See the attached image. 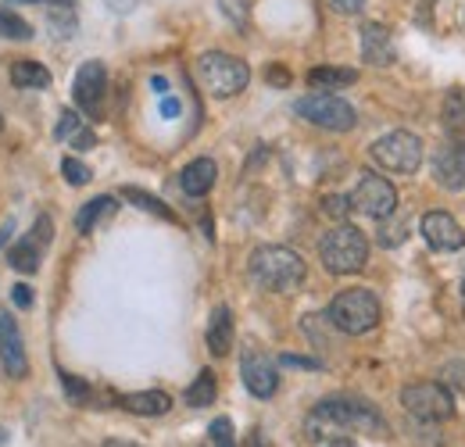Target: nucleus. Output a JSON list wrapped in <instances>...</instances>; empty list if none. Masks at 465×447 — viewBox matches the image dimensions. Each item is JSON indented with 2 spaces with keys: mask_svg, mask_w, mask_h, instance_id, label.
Returning a JSON list of instances; mask_svg holds the SVG:
<instances>
[{
  "mask_svg": "<svg viewBox=\"0 0 465 447\" xmlns=\"http://www.w3.org/2000/svg\"><path fill=\"white\" fill-rule=\"evenodd\" d=\"M304 430H308L312 441H326V437L344 433V430L383 433V430H387V419L380 415L376 404H369V401H361V397H326V401H319V404L308 412Z\"/></svg>",
  "mask_w": 465,
  "mask_h": 447,
  "instance_id": "obj_1",
  "label": "nucleus"
},
{
  "mask_svg": "<svg viewBox=\"0 0 465 447\" xmlns=\"http://www.w3.org/2000/svg\"><path fill=\"white\" fill-rule=\"evenodd\" d=\"M304 258L291 251V247H280V243H269V247H258L251 254V280L258 283L262 290L269 293H291L304 283Z\"/></svg>",
  "mask_w": 465,
  "mask_h": 447,
  "instance_id": "obj_2",
  "label": "nucleus"
},
{
  "mask_svg": "<svg viewBox=\"0 0 465 447\" xmlns=\"http://www.w3.org/2000/svg\"><path fill=\"white\" fill-rule=\"evenodd\" d=\"M319 258L333 276H354L369 262V240L361 229L341 223L319 240Z\"/></svg>",
  "mask_w": 465,
  "mask_h": 447,
  "instance_id": "obj_3",
  "label": "nucleus"
},
{
  "mask_svg": "<svg viewBox=\"0 0 465 447\" xmlns=\"http://www.w3.org/2000/svg\"><path fill=\"white\" fill-rule=\"evenodd\" d=\"M380 315H383V308H380L376 293H369V290H344V293H337L330 301V312H326V319L341 333H351V336L376 330L380 326Z\"/></svg>",
  "mask_w": 465,
  "mask_h": 447,
  "instance_id": "obj_4",
  "label": "nucleus"
},
{
  "mask_svg": "<svg viewBox=\"0 0 465 447\" xmlns=\"http://www.w3.org/2000/svg\"><path fill=\"white\" fill-rule=\"evenodd\" d=\"M197 75L204 83L208 94L215 97H236L247 83H251V68L240 57L226 55V51H208L197 61Z\"/></svg>",
  "mask_w": 465,
  "mask_h": 447,
  "instance_id": "obj_5",
  "label": "nucleus"
},
{
  "mask_svg": "<svg viewBox=\"0 0 465 447\" xmlns=\"http://www.w3.org/2000/svg\"><path fill=\"white\" fill-rule=\"evenodd\" d=\"M293 112L301 114L304 122H312L319 129H330V133H348V129H354V122H358V114H354V108H351L348 101L337 97V94H326V90H315V94L301 97L293 104Z\"/></svg>",
  "mask_w": 465,
  "mask_h": 447,
  "instance_id": "obj_6",
  "label": "nucleus"
},
{
  "mask_svg": "<svg viewBox=\"0 0 465 447\" xmlns=\"http://www.w3.org/2000/svg\"><path fill=\"white\" fill-rule=\"evenodd\" d=\"M372 162L387 172H398V175H411L422 165V140L408 129H394L387 136H380L372 144Z\"/></svg>",
  "mask_w": 465,
  "mask_h": 447,
  "instance_id": "obj_7",
  "label": "nucleus"
},
{
  "mask_svg": "<svg viewBox=\"0 0 465 447\" xmlns=\"http://www.w3.org/2000/svg\"><path fill=\"white\" fill-rule=\"evenodd\" d=\"M401 404L419 422H448L455 415V397L440 383H408L401 391Z\"/></svg>",
  "mask_w": 465,
  "mask_h": 447,
  "instance_id": "obj_8",
  "label": "nucleus"
},
{
  "mask_svg": "<svg viewBox=\"0 0 465 447\" xmlns=\"http://www.w3.org/2000/svg\"><path fill=\"white\" fill-rule=\"evenodd\" d=\"M351 208L369 215V219H391L398 212V190L391 179H383L380 172H365L351 194Z\"/></svg>",
  "mask_w": 465,
  "mask_h": 447,
  "instance_id": "obj_9",
  "label": "nucleus"
},
{
  "mask_svg": "<svg viewBox=\"0 0 465 447\" xmlns=\"http://www.w3.org/2000/svg\"><path fill=\"white\" fill-rule=\"evenodd\" d=\"M104 94H108V68L101 61H86L79 72H75V86H72V97L90 118H97L104 108Z\"/></svg>",
  "mask_w": 465,
  "mask_h": 447,
  "instance_id": "obj_10",
  "label": "nucleus"
},
{
  "mask_svg": "<svg viewBox=\"0 0 465 447\" xmlns=\"http://www.w3.org/2000/svg\"><path fill=\"white\" fill-rule=\"evenodd\" d=\"M51 236H54V223H51V215H40L36 225H33V233L22 240V243H15L11 251H7V262H11V269H18V273H36L40 269V262H44V251H47V243H51Z\"/></svg>",
  "mask_w": 465,
  "mask_h": 447,
  "instance_id": "obj_11",
  "label": "nucleus"
},
{
  "mask_svg": "<svg viewBox=\"0 0 465 447\" xmlns=\"http://www.w3.org/2000/svg\"><path fill=\"white\" fill-rule=\"evenodd\" d=\"M240 372H243V387L254 393V397H272L280 387V372H276V362L269 354H258V351H247L243 362H240Z\"/></svg>",
  "mask_w": 465,
  "mask_h": 447,
  "instance_id": "obj_12",
  "label": "nucleus"
},
{
  "mask_svg": "<svg viewBox=\"0 0 465 447\" xmlns=\"http://www.w3.org/2000/svg\"><path fill=\"white\" fill-rule=\"evenodd\" d=\"M0 362L7 369V376L22 380L29 372V358H25V343H22V330L15 323L11 312H0Z\"/></svg>",
  "mask_w": 465,
  "mask_h": 447,
  "instance_id": "obj_13",
  "label": "nucleus"
},
{
  "mask_svg": "<svg viewBox=\"0 0 465 447\" xmlns=\"http://www.w3.org/2000/svg\"><path fill=\"white\" fill-rule=\"evenodd\" d=\"M419 229H422V240H426L433 251H459L465 243L462 225L455 223L448 212H426Z\"/></svg>",
  "mask_w": 465,
  "mask_h": 447,
  "instance_id": "obj_14",
  "label": "nucleus"
},
{
  "mask_svg": "<svg viewBox=\"0 0 465 447\" xmlns=\"http://www.w3.org/2000/svg\"><path fill=\"white\" fill-rule=\"evenodd\" d=\"M433 179L444 190H462L465 186V144H444L433 158Z\"/></svg>",
  "mask_w": 465,
  "mask_h": 447,
  "instance_id": "obj_15",
  "label": "nucleus"
},
{
  "mask_svg": "<svg viewBox=\"0 0 465 447\" xmlns=\"http://www.w3.org/2000/svg\"><path fill=\"white\" fill-rule=\"evenodd\" d=\"M361 57L369 61V65H376V68H387V65H394V40H391V33H387V25H380V22H365L361 25Z\"/></svg>",
  "mask_w": 465,
  "mask_h": 447,
  "instance_id": "obj_16",
  "label": "nucleus"
},
{
  "mask_svg": "<svg viewBox=\"0 0 465 447\" xmlns=\"http://www.w3.org/2000/svg\"><path fill=\"white\" fill-rule=\"evenodd\" d=\"M215 175H219V165H215L212 158H197V162H190V165L183 168L179 186H183V194H190V197H204V194L215 186Z\"/></svg>",
  "mask_w": 465,
  "mask_h": 447,
  "instance_id": "obj_17",
  "label": "nucleus"
},
{
  "mask_svg": "<svg viewBox=\"0 0 465 447\" xmlns=\"http://www.w3.org/2000/svg\"><path fill=\"white\" fill-rule=\"evenodd\" d=\"M118 404L125 412H133V415H147L151 419V415H165L173 408V397L165 391H140V393H122Z\"/></svg>",
  "mask_w": 465,
  "mask_h": 447,
  "instance_id": "obj_18",
  "label": "nucleus"
},
{
  "mask_svg": "<svg viewBox=\"0 0 465 447\" xmlns=\"http://www.w3.org/2000/svg\"><path fill=\"white\" fill-rule=\"evenodd\" d=\"M58 140L61 144H68V147H75V151H90V147H97V136H94V129L79 118L75 112H64L58 122Z\"/></svg>",
  "mask_w": 465,
  "mask_h": 447,
  "instance_id": "obj_19",
  "label": "nucleus"
},
{
  "mask_svg": "<svg viewBox=\"0 0 465 447\" xmlns=\"http://www.w3.org/2000/svg\"><path fill=\"white\" fill-rule=\"evenodd\" d=\"M230 347H232V312L223 304V308L212 312V323H208V351L215 358H223V354H230Z\"/></svg>",
  "mask_w": 465,
  "mask_h": 447,
  "instance_id": "obj_20",
  "label": "nucleus"
},
{
  "mask_svg": "<svg viewBox=\"0 0 465 447\" xmlns=\"http://www.w3.org/2000/svg\"><path fill=\"white\" fill-rule=\"evenodd\" d=\"M118 212V201L115 197H94V201H86L83 208H79V215H75V229L79 233H94L101 223H108L112 215Z\"/></svg>",
  "mask_w": 465,
  "mask_h": 447,
  "instance_id": "obj_21",
  "label": "nucleus"
},
{
  "mask_svg": "<svg viewBox=\"0 0 465 447\" xmlns=\"http://www.w3.org/2000/svg\"><path fill=\"white\" fill-rule=\"evenodd\" d=\"M11 83L22 90H47L51 86V72L40 61H15L11 65Z\"/></svg>",
  "mask_w": 465,
  "mask_h": 447,
  "instance_id": "obj_22",
  "label": "nucleus"
},
{
  "mask_svg": "<svg viewBox=\"0 0 465 447\" xmlns=\"http://www.w3.org/2000/svg\"><path fill=\"white\" fill-rule=\"evenodd\" d=\"M354 79H358L354 68H333V65L308 72V86H319V90H326V94H333V90H341V86H351Z\"/></svg>",
  "mask_w": 465,
  "mask_h": 447,
  "instance_id": "obj_23",
  "label": "nucleus"
},
{
  "mask_svg": "<svg viewBox=\"0 0 465 447\" xmlns=\"http://www.w3.org/2000/svg\"><path fill=\"white\" fill-rule=\"evenodd\" d=\"M122 197H125L129 204H136V208H143V212H151V215L165 219V223H175V215H173V208H169V204H162L158 197H151V194H143V190H136V186H125V190H122Z\"/></svg>",
  "mask_w": 465,
  "mask_h": 447,
  "instance_id": "obj_24",
  "label": "nucleus"
},
{
  "mask_svg": "<svg viewBox=\"0 0 465 447\" xmlns=\"http://www.w3.org/2000/svg\"><path fill=\"white\" fill-rule=\"evenodd\" d=\"M215 376H212V369H204L190 387H186V404L190 408H204V404H212L215 401Z\"/></svg>",
  "mask_w": 465,
  "mask_h": 447,
  "instance_id": "obj_25",
  "label": "nucleus"
},
{
  "mask_svg": "<svg viewBox=\"0 0 465 447\" xmlns=\"http://www.w3.org/2000/svg\"><path fill=\"white\" fill-rule=\"evenodd\" d=\"M0 40H33V25L22 15L0 7Z\"/></svg>",
  "mask_w": 465,
  "mask_h": 447,
  "instance_id": "obj_26",
  "label": "nucleus"
},
{
  "mask_svg": "<svg viewBox=\"0 0 465 447\" xmlns=\"http://www.w3.org/2000/svg\"><path fill=\"white\" fill-rule=\"evenodd\" d=\"M204 447H236V437H232V422L230 419H215L212 430H208V441Z\"/></svg>",
  "mask_w": 465,
  "mask_h": 447,
  "instance_id": "obj_27",
  "label": "nucleus"
},
{
  "mask_svg": "<svg viewBox=\"0 0 465 447\" xmlns=\"http://www.w3.org/2000/svg\"><path fill=\"white\" fill-rule=\"evenodd\" d=\"M61 175H64L72 186H86V183H90V168L83 165L79 158H64V162H61Z\"/></svg>",
  "mask_w": 465,
  "mask_h": 447,
  "instance_id": "obj_28",
  "label": "nucleus"
},
{
  "mask_svg": "<svg viewBox=\"0 0 465 447\" xmlns=\"http://www.w3.org/2000/svg\"><path fill=\"white\" fill-rule=\"evenodd\" d=\"M380 243L383 247H398L401 240H405V219H398V223H387V219H380Z\"/></svg>",
  "mask_w": 465,
  "mask_h": 447,
  "instance_id": "obj_29",
  "label": "nucleus"
},
{
  "mask_svg": "<svg viewBox=\"0 0 465 447\" xmlns=\"http://www.w3.org/2000/svg\"><path fill=\"white\" fill-rule=\"evenodd\" d=\"M322 212H326V215H333V219H344V215L354 212V208H351V197L330 194V197H322Z\"/></svg>",
  "mask_w": 465,
  "mask_h": 447,
  "instance_id": "obj_30",
  "label": "nucleus"
},
{
  "mask_svg": "<svg viewBox=\"0 0 465 447\" xmlns=\"http://www.w3.org/2000/svg\"><path fill=\"white\" fill-rule=\"evenodd\" d=\"M61 383H64V391H68V397H72V401H79V404H83V401H90V387H86L83 380H75V376L61 372Z\"/></svg>",
  "mask_w": 465,
  "mask_h": 447,
  "instance_id": "obj_31",
  "label": "nucleus"
},
{
  "mask_svg": "<svg viewBox=\"0 0 465 447\" xmlns=\"http://www.w3.org/2000/svg\"><path fill=\"white\" fill-rule=\"evenodd\" d=\"M223 4V11L230 15L236 25H243L247 22V0H219Z\"/></svg>",
  "mask_w": 465,
  "mask_h": 447,
  "instance_id": "obj_32",
  "label": "nucleus"
},
{
  "mask_svg": "<svg viewBox=\"0 0 465 447\" xmlns=\"http://www.w3.org/2000/svg\"><path fill=\"white\" fill-rule=\"evenodd\" d=\"M330 4H333L341 15H358V11L365 7V0H330Z\"/></svg>",
  "mask_w": 465,
  "mask_h": 447,
  "instance_id": "obj_33",
  "label": "nucleus"
},
{
  "mask_svg": "<svg viewBox=\"0 0 465 447\" xmlns=\"http://www.w3.org/2000/svg\"><path fill=\"white\" fill-rule=\"evenodd\" d=\"M265 79H269V83H280V86H287V83H291V72H287V68H276V65H272V68L265 72Z\"/></svg>",
  "mask_w": 465,
  "mask_h": 447,
  "instance_id": "obj_34",
  "label": "nucleus"
},
{
  "mask_svg": "<svg viewBox=\"0 0 465 447\" xmlns=\"http://www.w3.org/2000/svg\"><path fill=\"white\" fill-rule=\"evenodd\" d=\"M15 304H18V308H29V304H33V290H29L25 283L15 286Z\"/></svg>",
  "mask_w": 465,
  "mask_h": 447,
  "instance_id": "obj_35",
  "label": "nucleus"
},
{
  "mask_svg": "<svg viewBox=\"0 0 465 447\" xmlns=\"http://www.w3.org/2000/svg\"><path fill=\"white\" fill-rule=\"evenodd\" d=\"M151 86H154V90H158V94H169V83H165V79H162V75H154V79H151Z\"/></svg>",
  "mask_w": 465,
  "mask_h": 447,
  "instance_id": "obj_36",
  "label": "nucleus"
},
{
  "mask_svg": "<svg viewBox=\"0 0 465 447\" xmlns=\"http://www.w3.org/2000/svg\"><path fill=\"white\" fill-rule=\"evenodd\" d=\"M326 447H354V441H348V437H333V441H326Z\"/></svg>",
  "mask_w": 465,
  "mask_h": 447,
  "instance_id": "obj_37",
  "label": "nucleus"
},
{
  "mask_svg": "<svg viewBox=\"0 0 465 447\" xmlns=\"http://www.w3.org/2000/svg\"><path fill=\"white\" fill-rule=\"evenodd\" d=\"M11 229H15V219H7V223H4V229H0V243L11 236Z\"/></svg>",
  "mask_w": 465,
  "mask_h": 447,
  "instance_id": "obj_38",
  "label": "nucleus"
},
{
  "mask_svg": "<svg viewBox=\"0 0 465 447\" xmlns=\"http://www.w3.org/2000/svg\"><path fill=\"white\" fill-rule=\"evenodd\" d=\"M175 108H179V104H175L173 97H169V101H165V104H162V112H165V114H175Z\"/></svg>",
  "mask_w": 465,
  "mask_h": 447,
  "instance_id": "obj_39",
  "label": "nucleus"
},
{
  "mask_svg": "<svg viewBox=\"0 0 465 447\" xmlns=\"http://www.w3.org/2000/svg\"><path fill=\"white\" fill-rule=\"evenodd\" d=\"M104 447H140V444H129V441H108Z\"/></svg>",
  "mask_w": 465,
  "mask_h": 447,
  "instance_id": "obj_40",
  "label": "nucleus"
},
{
  "mask_svg": "<svg viewBox=\"0 0 465 447\" xmlns=\"http://www.w3.org/2000/svg\"><path fill=\"white\" fill-rule=\"evenodd\" d=\"M247 447H262V437H258V433H251V441H247Z\"/></svg>",
  "mask_w": 465,
  "mask_h": 447,
  "instance_id": "obj_41",
  "label": "nucleus"
},
{
  "mask_svg": "<svg viewBox=\"0 0 465 447\" xmlns=\"http://www.w3.org/2000/svg\"><path fill=\"white\" fill-rule=\"evenodd\" d=\"M44 4H58V7H72V0H44Z\"/></svg>",
  "mask_w": 465,
  "mask_h": 447,
  "instance_id": "obj_42",
  "label": "nucleus"
},
{
  "mask_svg": "<svg viewBox=\"0 0 465 447\" xmlns=\"http://www.w3.org/2000/svg\"><path fill=\"white\" fill-rule=\"evenodd\" d=\"M7 444V433H4V430H0V447Z\"/></svg>",
  "mask_w": 465,
  "mask_h": 447,
  "instance_id": "obj_43",
  "label": "nucleus"
},
{
  "mask_svg": "<svg viewBox=\"0 0 465 447\" xmlns=\"http://www.w3.org/2000/svg\"><path fill=\"white\" fill-rule=\"evenodd\" d=\"M18 4H40V0H18Z\"/></svg>",
  "mask_w": 465,
  "mask_h": 447,
  "instance_id": "obj_44",
  "label": "nucleus"
},
{
  "mask_svg": "<svg viewBox=\"0 0 465 447\" xmlns=\"http://www.w3.org/2000/svg\"><path fill=\"white\" fill-rule=\"evenodd\" d=\"M462 286H465V262H462Z\"/></svg>",
  "mask_w": 465,
  "mask_h": 447,
  "instance_id": "obj_45",
  "label": "nucleus"
},
{
  "mask_svg": "<svg viewBox=\"0 0 465 447\" xmlns=\"http://www.w3.org/2000/svg\"><path fill=\"white\" fill-rule=\"evenodd\" d=\"M0 133H4V114H0Z\"/></svg>",
  "mask_w": 465,
  "mask_h": 447,
  "instance_id": "obj_46",
  "label": "nucleus"
}]
</instances>
